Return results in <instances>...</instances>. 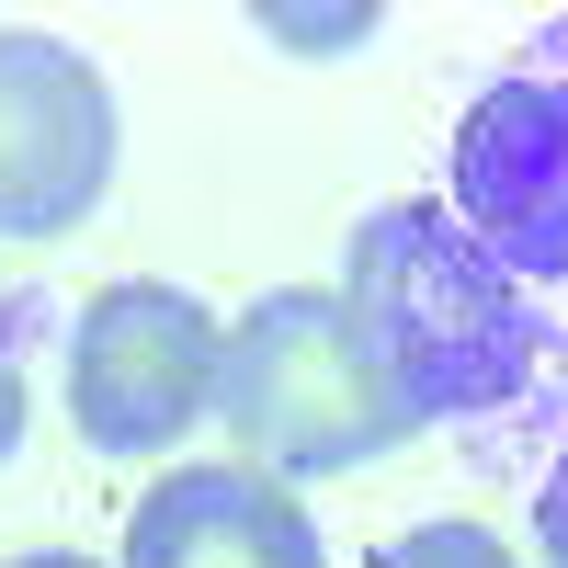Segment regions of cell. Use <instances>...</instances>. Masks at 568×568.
<instances>
[{
	"mask_svg": "<svg viewBox=\"0 0 568 568\" xmlns=\"http://www.w3.org/2000/svg\"><path fill=\"white\" fill-rule=\"evenodd\" d=\"M535 557H546V568H568V455H557V478L535 489Z\"/></svg>",
	"mask_w": 568,
	"mask_h": 568,
	"instance_id": "8",
	"label": "cell"
},
{
	"mask_svg": "<svg viewBox=\"0 0 568 568\" xmlns=\"http://www.w3.org/2000/svg\"><path fill=\"white\" fill-rule=\"evenodd\" d=\"M0 568H91V557H69V546H45V557H0Z\"/></svg>",
	"mask_w": 568,
	"mask_h": 568,
	"instance_id": "10",
	"label": "cell"
},
{
	"mask_svg": "<svg viewBox=\"0 0 568 568\" xmlns=\"http://www.w3.org/2000/svg\"><path fill=\"white\" fill-rule=\"evenodd\" d=\"M227 375V318L182 284H103L69 329V420L91 455L149 466L216 420Z\"/></svg>",
	"mask_w": 568,
	"mask_h": 568,
	"instance_id": "3",
	"label": "cell"
},
{
	"mask_svg": "<svg viewBox=\"0 0 568 568\" xmlns=\"http://www.w3.org/2000/svg\"><path fill=\"white\" fill-rule=\"evenodd\" d=\"M23 444V364H12V318H0V466Z\"/></svg>",
	"mask_w": 568,
	"mask_h": 568,
	"instance_id": "9",
	"label": "cell"
},
{
	"mask_svg": "<svg viewBox=\"0 0 568 568\" xmlns=\"http://www.w3.org/2000/svg\"><path fill=\"white\" fill-rule=\"evenodd\" d=\"M455 216L500 273H568V80H500L466 114Z\"/></svg>",
	"mask_w": 568,
	"mask_h": 568,
	"instance_id": "5",
	"label": "cell"
},
{
	"mask_svg": "<svg viewBox=\"0 0 568 568\" xmlns=\"http://www.w3.org/2000/svg\"><path fill=\"white\" fill-rule=\"evenodd\" d=\"M375 568H524V557H511L489 524H466V511H444V524H409L387 557H375Z\"/></svg>",
	"mask_w": 568,
	"mask_h": 568,
	"instance_id": "7",
	"label": "cell"
},
{
	"mask_svg": "<svg viewBox=\"0 0 568 568\" xmlns=\"http://www.w3.org/2000/svg\"><path fill=\"white\" fill-rule=\"evenodd\" d=\"M342 307L364 318L375 364L409 387L420 420L489 409V398L524 387L535 318L511 296V273L466 240L455 205H375L342 240Z\"/></svg>",
	"mask_w": 568,
	"mask_h": 568,
	"instance_id": "2",
	"label": "cell"
},
{
	"mask_svg": "<svg viewBox=\"0 0 568 568\" xmlns=\"http://www.w3.org/2000/svg\"><path fill=\"white\" fill-rule=\"evenodd\" d=\"M216 420L240 466L262 478H364L375 455H398L420 433V409L387 364H375L364 318L342 307V284H273L262 307L227 318V375Z\"/></svg>",
	"mask_w": 568,
	"mask_h": 568,
	"instance_id": "1",
	"label": "cell"
},
{
	"mask_svg": "<svg viewBox=\"0 0 568 568\" xmlns=\"http://www.w3.org/2000/svg\"><path fill=\"white\" fill-rule=\"evenodd\" d=\"M114 80L69 34L0 23V240H69L114 194Z\"/></svg>",
	"mask_w": 568,
	"mask_h": 568,
	"instance_id": "4",
	"label": "cell"
},
{
	"mask_svg": "<svg viewBox=\"0 0 568 568\" xmlns=\"http://www.w3.org/2000/svg\"><path fill=\"white\" fill-rule=\"evenodd\" d=\"M125 568H329L318 511L262 466H171L125 511Z\"/></svg>",
	"mask_w": 568,
	"mask_h": 568,
	"instance_id": "6",
	"label": "cell"
}]
</instances>
